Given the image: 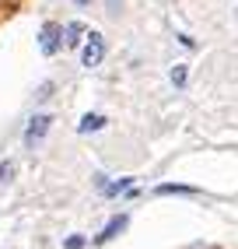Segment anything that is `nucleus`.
I'll return each instance as SVG.
<instances>
[{
  "mask_svg": "<svg viewBox=\"0 0 238 249\" xmlns=\"http://www.w3.org/2000/svg\"><path fill=\"white\" fill-rule=\"evenodd\" d=\"M154 193H158V196H172V193H175V196H193L196 186H186V182H161Z\"/></svg>",
  "mask_w": 238,
  "mask_h": 249,
  "instance_id": "nucleus-5",
  "label": "nucleus"
},
{
  "mask_svg": "<svg viewBox=\"0 0 238 249\" xmlns=\"http://www.w3.org/2000/svg\"><path fill=\"white\" fill-rule=\"evenodd\" d=\"M168 77H172V85L182 91L186 88V81H189V71H186V63H175V67H172V74H168Z\"/></svg>",
  "mask_w": 238,
  "mask_h": 249,
  "instance_id": "nucleus-9",
  "label": "nucleus"
},
{
  "mask_svg": "<svg viewBox=\"0 0 238 249\" xmlns=\"http://www.w3.org/2000/svg\"><path fill=\"white\" fill-rule=\"evenodd\" d=\"M88 4H95V0H77V7H88Z\"/></svg>",
  "mask_w": 238,
  "mask_h": 249,
  "instance_id": "nucleus-14",
  "label": "nucleus"
},
{
  "mask_svg": "<svg viewBox=\"0 0 238 249\" xmlns=\"http://www.w3.org/2000/svg\"><path fill=\"white\" fill-rule=\"evenodd\" d=\"M39 49H42L46 56H56L60 49H63V25L46 21V25L39 28Z\"/></svg>",
  "mask_w": 238,
  "mask_h": 249,
  "instance_id": "nucleus-2",
  "label": "nucleus"
},
{
  "mask_svg": "<svg viewBox=\"0 0 238 249\" xmlns=\"http://www.w3.org/2000/svg\"><path fill=\"white\" fill-rule=\"evenodd\" d=\"M84 36H88V32H84V25H81V21L63 25V46H81V42H84Z\"/></svg>",
  "mask_w": 238,
  "mask_h": 249,
  "instance_id": "nucleus-4",
  "label": "nucleus"
},
{
  "mask_svg": "<svg viewBox=\"0 0 238 249\" xmlns=\"http://www.w3.org/2000/svg\"><path fill=\"white\" fill-rule=\"evenodd\" d=\"M102 60H105V39H102V32H88L84 49H81V63L91 71V67H98Z\"/></svg>",
  "mask_w": 238,
  "mask_h": 249,
  "instance_id": "nucleus-1",
  "label": "nucleus"
},
{
  "mask_svg": "<svg viewBox=\"0 0 238 249\" xmlns=\"http://www.w3.org/2000/svg\"><path fill=\"white\" fill-rule=\"evenodd\" d=\"M109 4V14H119V7H123V0H105Z\"/></svg>",
  "mask_w": 238,
  "mask_h": 249,
  "instance_id": "nucleus-13",
  "label": "nucleus"
},
{
  "mask_svg": "<svg viewBox=\"0 0 238 249\" xmlns=\"http://www.w3.org/2000/svg\"><path fill=\"white\" fill-rule=\"evenodd\" d=\"M102 126H105V116H102V112H88L77 123V134H95V130H102Z\"/></svg>",
  "mask_w": 238,
  "mask_h": 249,
  "instance_id": "nucleus-6",
  "label": "nucleus"
},
{
  "mask_svg": "<svg viewBox=\"0 0 238 249\" xmlns=\"http://www.w3.org/2000/svg\"><path fill=\"white\" fill-rule=\"evenodd\" d=\"M84 246V235H70V239H67V249H81Z\"/></svg>",
  "mask_w": 238,
  "mask_h": 249,
  "instance_id": "nucleus-12",
  "label": "nucleus"
},
{
  "mask_svg": "<svg viewBox=\"0 0 238 249\" xmlns=\"http://www.w3.org/2000/svg\"><path fill=\"white\" fill-rule=\"evenodd\" d=\"M35 98H39V102L53 98V81H42V85H39V91H35Z\"/></svg>",
  "mask_w": 238,
  "mask_h": 249,
  "instance_id": "nucleus-10",
  "label": "nucleus"
},
{
  "mask_svg": "<svg viewBox=\"0 0 238 249\" xmlns=\"http://www.w3.org/2000/svg\"><path fill=\"white\" fill-rule=\"evenodd\" d=\"M14 179V161H0V182H11Z\"/></svg>",
  "mask_w": 238,
  "mask_h": 249,
  "instance_id": "nucleus-11",
  "label": "nucleus"
},
{
  "mask_svg": "<svg viewBox=\"0 0 238 249\" xmlns=\"http://www.w3.org/2000/svg\"><path fill=\"white\" fill-rule=\"evenodd\" d=\"M133 190V179L126 176V179H116V182H105V186H102V193L105 196H119V193H130Z\"/></svg>",
  "mask_w": 238,
  "mask_h": 249,
  "instance_id": "nucleus-8",
  "label": "nucleus"
},
{
  "mask_svg": "<svg viewBox=\"0 0 238 249\" xmlns=\"http://www.w3.org/2000/svg\"><path fill=\"white\" fill-rule=\"evenodd\" d=\"M126 225H130V218H126V214H119V218H112V221L105 225V231L98 235V242H109V239H116V235H119V231H123Z\"/></svg>",
  "mask_w": 238,
  "mask_h": 249,
  "instance_id": "nucleus-7",
  "label": "nucleus"
},
{
  "mask_svg": "<svg viewBox=\"0 0 238 249\" xmlns=\"http://www.w3.org/2000/svg\"><path fill=\"white\" fill-rule=\"evenodd\" d=\"M49 126H53V116H49V112H35L28 120V126H25V147H35L49 134Z\"/></svg>",
  "mask_w": 238,
  "mask_h": 249,
  "instance_id": "nucleus-3",
  "label": "nucleus"
}]
</instances>
